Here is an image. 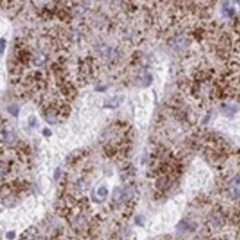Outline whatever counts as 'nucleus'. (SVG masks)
I'll return each mask as SVG.
<instances>
[{"label":"nucleus","instance_id":"1","mask_svg":"<svg viewBox=\"0 0 240 240\" xmlns=\"http://www.w3.org/2000/svg\"><path fill=\"white\" fill-rule=\"evenodd\" d=\"M13 236H14V232H8V234H7V237H8V238H9V239H12V237Z\"/></svg>","mask_w":240,"mask_h":240}]
</instances>
